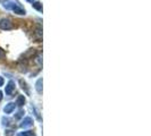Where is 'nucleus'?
<instances>
[{
    "label": "nucleus",
    "mask_w": 151,
    "mask_h": 136,
    "mask_svg": "<svg viewBox=\"0 0 151 136\" xmlns=\"http://www.w3.org/2000/svg\"><path fill=\"white\" fill-rule=\"evenodd\" d=\"M7 8L14 10L16 14L18 15H24L25 14V10L22 8V6L19 4H15V2H7Z\"/></svg>",
    "instance_id": "f257e3e1"
},
{
    "label": "nucleus",
    "mask_w": 151,
    "mask_h": 136,
    "mask_svg": "<svg viewBox=\"0 0 151 136\" xmlns=\"http://www.w3.org/2000/svg\"><path fill=\"white\" fill-rule=\"evenodd\" d=\"M14 27V24L12 23V21H9L8 18H2L1 21H0V29L1 30H12Z\"/></svg>",
    "instance_id": "f03ea898"
},
{
    "label": "nucleus",
    "mask_w": 151,
    "mask_h": 136,
    "mask_svg": "<svg viewBox=\"0 0 151 136\" xmlns=\"http://www.w3.org/2000/svg\"><path fill=\"white\" fill-rule=\"evenodd\" d=\"M14 90H15V83H14L13 81H10V82L7 84V86H6V94H7V95H10Z\"/></svg>",
    "instance_id": "7ed1b4c3"
},
{
    "label": "nucleus",
    "mask_w": 151,
    "mask_h": 136,
    "mask_svg": "<svg viewBox=\"0 0 151 136\" xmlns=\"http://www.w3.org/2000/svg\"><path fill=\"white\" fill-rule=\"evenodd\" d=\"M33 125V121H32V118H30V117H27V118H25L24 120H23V122L21 124V127H23V128H25V127H31Z\"/></svg>",
    "instance_id": "20e7f679"
},
{
    "label": "nucleus",
    "mask_w": 151,
    "mask_h": 136,
    "mask_svg": "<svg viewBox=\"0 0 151 136\" xmlns=\"http://www.w3.org/2000/svg\"><path fill=\"white\" fill-rule=\"evenodd\" d=\"M14 110H15V103H8V105H6L5 109H4V111L6 113L13 112Z\"/></svg>",
    "instance_id": "39448f33"
},
{
    "label": "nucleus",
    "mask_w": 151,
    "mask_h": 136,
    "mask_svg": "<svg viewBox=\"0 0 151 136\" xmlns=\"http://www.w3.org/2000/svg\"><path fill=\"white\" fill-rule=\"evenodd\" d=\"M19 84L22 85V89L24 91H25V93H26V94L29 95V94H30V90H29V87H27V84L25 83V82H24L23 79H19Z\"/></svg>",
    "instance_id": "423d86ee"
},
{
    "label": "nucleus",
    "mask_w": 151,
    "mask_h": 136,
    "mask_svg": "<svg viewBox=\"0 0 151 136\" xmlns=\"http://www.w3.org/2000/svg\"><path fill=\"white\" fill-rule=\"evenodd\" d=\"M24 103H25V98H24V95H19V97H17L16 105H18V106H23Z\"/></svg>",
    "instance_id": "0eeeda50"
},
{
    "label": "nucleus",
    "mask_w": 151,
    "mask_h": 136,
    "mask_svg": "<svg viewBox=\"0 0 151 136\" xmlns=\"http://www.w3.org/2000/svg\"><path fill=\"white\" fill-rule=\"evenodd\" d=\"M35 89H37V91H38V93H42V78H40V79H38Z\"/></svg>",
    "instance_id": "6e6552de"
},
{
    "label": "nucleus",
    "mask_w": 151,
    "mask_h": 136,
    "mask_svg": "<svg viewBox=\"0 0 151 136\" xmlns=\"http://www.w3.org/2000/svg\"><path fill=\"white\" fill-rule=\"evenodd\" d=\"M34 54H35V50L34 49H30L27 52L24 54V58H32Z\"/></svg>",
    "instance_id": "1a4fd4ad"
},
{
    "label": "nucleus",
    "mask_w": 151,
    "mask_h": 136,
    "mask_svg": "<svg viewBox=\"0 0 151 136\" xmlns=\"http://www.w3.org/2000/svg\"><path fill=\"white\" fill-rule=\"evenodd\" d=\"M33 7L35 8L37 10H39V11H42V6H41L40 2H34V4H33Z\"/></svg>",
    "instance_id": "9d476101"
},
{
    "label": "nucleus",
    "mask_w": 151,
    "mask_h": 136,
    "mask_svg": "<svg viewBox=\"0 0 151 136\" xmlns=\"http://www.w3.org/2000/svg\"><path fill=\"white\" fill-rule=\"evenodd\" d=\"M32 134H31L30 132H22V133H19V134H17V136H31Z\"/></svg>",
    "instance_id": "9b49d317"
},
{
    "label": "nucleus",
    "mask_w": 151,
    "mask_h": 136,
    "mask_svg": "<svg viewBox=\"0 0 151 136\" xmlns=\"http://www.w3.org/2000/svg\"><path fill=\"white\" fill-rule=\"evenodd\" d=\"M13 130H7V133H6V136H13Z\"/></svg>",
    "instance_id": "f8f14e48"
},
{
    "label": "nucleus",
    "mask_w": 151,
    "mask_h": 136,
    "mask_svg": "<svg viewBox=\"0 0 151 136\" xmlns=\"http://www.w3.org/2000/svg\"><path fill=\"white\" fill-rule=\"evenodd\" d=\"M4 57H5V52L0 49V59H1V58H4Z\"/></svg>",
    "instance_id": "ddd939ff"
},
{
    "label": "nucleus",
    "mask_w": 151,
    "mask_h": 136,
    "mask_svg": "<svg viewBox=\"0 0 151 136\" xmlns=\"http://www.w3.org/2000/svg\"><path fill=\"white\" fill-rule=\"evenodd\" d=\"M2 84H4V79L2 77H0V86H2Z\"/></svg>",
    "instance_id": "4468645a"
},
{
    "label": "nucleus",
    "mask_w": 151,
    "mask_h": 136,
    "mask_svg": "<svg viewBox=\"0 0 151 136\" xmlns=\"http://www.w3.org/2000/svg\"><path fill=\"white\" fill-rule=\"evenodd\" d=\"M1 99H2V93L0 92V101H1Z\"/></svg>",
    "instance_id": "2eb2a0df"
},
{
    "label": "nucleus",
    "mask_w": 151,
    "mask_h": 136,
    "mask_svg": "<svg viewBox=\"0 0 151 136\" xmlns=\"http://www.w3.org/2000/svg\"><path fill=\"white\" fill-rule=\"evenodd\" d=\"M26 1H30V2H32V1H33V0H26Z\"/></svg>",
    "instance_id": "dca6fc26"
}]
</instances>
